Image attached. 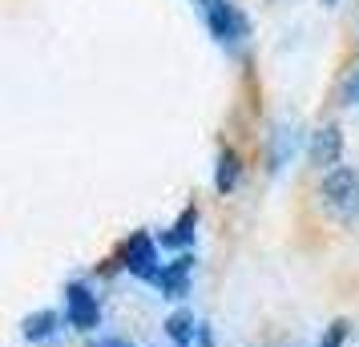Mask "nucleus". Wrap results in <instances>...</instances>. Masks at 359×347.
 Listing matches in <instances>:
<instances>
[{
	"label": "nucleus",
	"instance_id": "f257e3e1",
	"mask_svg": "<svg viewBox=\"0 0 359 347\" xmlns=\"http://www.w3.org/2000/svg\"><path fill=\"white\" fill-rule=\"evenodd\" d=\"M198 17L206 20V29L210 36L222 45L226 53H243L246 36H250V25H246L243 8L234 4V0H194Z\"/></svg>",
	"mask_w": 359,
	"mask_h": 347
},
{
	"label": "nucleus",
	"instance_id": "f03ea898",
	"mask_svg": "<svg viewBox=\"0 0 359 347\" xmlns=\"http://www.w3.org/2000/svg\"><path fill=\"white\" fill-rule=\"evenodd\" d=\"M319 198H323L327 215L339 218V222H355L359 218V170L351 165H335L323 174L319 186Z\"/></svg>",
	"mask_w": 359,
	"mask_h": 347
},
{
	"label": "nucleus",
	"instance_id": "7ed1b4c3",
	"mask_svg": "<svg viewBox=\"0 0 359 347\" xmlns=\"http://www.w3.org/2000/svg\"><path fill=\"white\" fill-rule=\"evenodd\" d=\"M117 266L121 271H130V275H137V279L154 283L158 279V271H162V250H158V238L146 231L130 234L126 243H121V254H117Z\"/></svg>",
	"mask_w": 359,
	"mask_h": 347
},
{
	"label": "nucleus",
	"instance_id": "20e7f679",
	"mask_svg": "<svg viewBox=\"0 0 359 347\" xmlns=\"http://www.w3.org/2000/svg\"><path fill=\"white\" fill-rule=\"evenodd\" d=\"M65 323L85 331V335L101 327V299L89 283H81V279L65 283Z\"/></svg>",
	"mask_w": 359,
	"mask_h": 347
},
{
	"label": "nucleus",
	"instance_id": "39448f33",
	"mask_svg": "<svg viewBox=\"0 0 359 347\" xmlns=\"http://www.w3.org/2000/svg\"><path fill=\"white\" fill-rule=\"evenodd\" d=\"M339 149H343V133L339 125H319V130L311 133V162L319 165V170H335L339 165Z\"/></svg>",
	"mask_w": 359,
	"mask_h": 347
},
{
	"label": "nucleus",
	"instance_id": "423d86ee",
	"mask_svg": "<svg viewBox=\"0 0 359 347\" xmlns=\"http://www.w3.org/2000/svg\"><path fill=\"white\" fill-rule=\"evenodd\" d=\"M190 266H194L190 254H182V259H174V263H165L162 271H158L154 287H158L165 299H182L186 295V283H190Z\"/></svg>",
	"mask_w": 359,
	"mask_h": 347
},
{
	"label": "nucleus",
	"instance_id": "0eeeda50",
	"mask_svg": "<svg viewBox=\"0 0 359 347\" xmlns=\"http://www.w3.org/2000/svg\"><path fill=\"white\" fill-rule=\"evenodd\" d=\"M243 178V158L234 154V149H218V170H214V186H218V194H230L234 186Z\"/></svg>",
	"mask_w": 359,
	"mask_h": 347
},
{
	"label": "nucleus",
	"instance_id": "6e6552de",
	"mask_svg": "<svg viewBox=\"0 0 359 347\" xmlns=\"http://www.w3.org/2000/svg\"><path fill=\"white\" fill-rule=\"evenodd\" d=\"M57 323H61V315H57V311L29 315V319H25V339H29V343H45V339L57 335Z\"/></svg>",
	"mask_w": 359,
	"mask_h": 347
},
{
	"label": "nucleus",
	"instance_id": "1a4fd4ad",
	"mask_svg": "<svg viewBox=\"0 0 359 347\" xmlns=\"http://www.w3.org/2000/svg\"><path fill=\"white\" fill-rule=\"evenodd\" d=\"M165 335H170L178 347H190V343H194V335H198L194 315H190V311H174L170 319H165Z\"/></svg>",
	"mask_w": 359,
	"mask_h": 347
},
{
	"label": "nucleus",
	"instance_id": "9d476101",
	"mask_svg": "<svg viewBox=\"0 0 359 347\" xmlns=\"http://www.w3.org/2000/svg\"><path fill=\"white\" fill-rule=\"evenodd\" d=\"M190 226H198V206H190V210H186V215L178 218V222H174V226H170V231L162 234V247H186V243H194V231H190Z\"/></svg>",
	"mask_w": 359,
	"mask_h": 347
},
{
	"label": "nucleus",
	"instance_id": "9b49d317",
	"mask_svg": "<svg viewBox=\"0 0 359 347\" xmlns=\"http://www.w3.org/2000/svg\"><path fill=\"white\" fill-rule=\"evenodd\" d=\"M339 101L359 117V69H351V73L343 77V85H339Z\"/></svg>",
	"mask_w": 359,
	"mask_h": 347
},
{
	"label": "nucleus",
	"instance_id": "f8f14e48",
	"mask_svg": "<svg viewBox=\"0 0 359 347\" xmlns=\"http://www.w3.org/2000/svg\"><path fill=\"white\" fill-rule=\"evenodd\" d=\"M343 343V323H335V327L327 331V339H319L315 347H339Z\"/></svg>",
	"mask_w": 359,
	"mask_h": 347
},
{
	"label": "nucleus",
	"instance_id": "ddd939ff",
	"mask_svg": "<svg viewBox=\"0 0 359 347\" xmlns=\"http://www.w3.org/2000/svg\"><path fill=\"white\" fill-rule=\"evenodd\" d=\"M89 347H130V343L117 339V335H97V343H89Z\"/></svg>",
	"mask_w": 359,
	"mask_h": 347
}]
</instances>
